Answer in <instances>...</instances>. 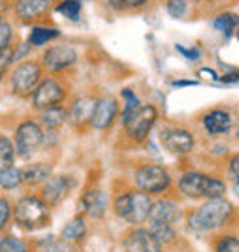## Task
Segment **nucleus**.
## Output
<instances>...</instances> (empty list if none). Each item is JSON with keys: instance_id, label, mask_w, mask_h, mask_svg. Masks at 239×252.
<instances>
[{"instance_id": "a19ab883", "label": "nucleus", "mask_w": 239, "mask_h": 252, "mask_svg": "<svg viewBox=\"0 0 239 252\" xmlns=\"http://www.w3.org/2000/svg\"><path fill=\"white\" fill-rule=\"evenodd\" d=\"M175 87H190V85H197V81H175Z\"/></svg>"}, {"instance_id": "20e7f679", "label": "nucleus", "mask_w": 239, "mask_h": 252, "mask_svg": "<svg viewBox=\"0 0 239 252\" xmlns=\"http://www.w3.org/2000/svg\"><path fill=\"white\" fill-rule=\"evenodd\" d=\"M50 206L41 195L22 197L13 208V219L17 226L26 232H35L50 223Z\"/></svg>"}, {"instance_id": "9b49d317", "label": "nucleus", "mask_w": 239, "mask_h": 252, "mask_svg": "<svg viewBox=\"0 0 239 252\" xmlns=\"http://www.w3.org/2000/svg\"><path fill=\"white\" fill-rule=\"evenodd\" d=\"M78 63V52L70 44H54L42 54V68L54 72H63Z\"/></svg>"}, {"instance_id": "4c0bfd02", "label": "nucleus", "mask_w": 239, "mask_h": 252, "mask_svg": "<svg viewBox=\"0 0 239 252\" xmlns=\"http://www.w3.org/2000/svg\"><path fill=\"white\" fill-rule=\"evenodd\" d=\"M226 175L230 177V181L234 184H238L239 186V153L232 155L230 158H228V164H226Z\"/></svg>"}, {"instance_id": "4468645a", "label": "nucleus", "mask_w": 239, "mask_h": 252, "mask_svg": "<svg viewBox=\"0 0 239 252\" xmlns=\"http://www.w3.org/2000/svg\"><path fill=\"white\" fill-rule=\"evenodd\" d=\"M234 114L228 109H211L203 116V127L210 136H223L232 131Z\"/></svg>"}, {"instance_id": "b1692460", "label": "nucleus", "mask_w": 239, "mask_h": 252, "mask_svg": "<svg viewBox=\"0 0 239 252\" xmlns=\"http://www.w3.org/2000/svg\"><path fill=\"white\" fill-rule=\"evenodd\" d=\"M61 35V32L57 28H50V26H33L31 32H30L28 42L35 48H41L44 44L52 42L54 39Z\"/></svg>"}, {"instance_id": "7ed1b4c3", "label": "nucleus", "mask_w": 239, "mask_h": 252, "mask_svg": "<svg viewBox=\"0 0 239 252\" xmlns=\"http://www.w3.org/2000/svg\"><path fill=\"white\" fill-rule=\"evenodd\" d=\"M153 206V199L151 195L144 193L140 189H127L121 191L120 195L114 199V214L123 219L129 224H142L148 221L149 212Z\"/></svg>"}, {"instance_id": "f8f14e48", "label": "nucleus", "mask_w": 239, "mask_h": 252, "mask_svg": "<svg viewBox=\"0 0 239 252\" xmlns=\"http://www.w3.org/2000/svg\"><path fill=\"white\" fill-rule=\"evenodd\" d=\"M76 186V181L70 175H52L48 181L42 184L41 197L46 201L50 208L61 204L68 197L72 189Z\"/></svg>"}, {"instance_id": "6ab92c4d", "label": "nucleus", "mask_w": 239, "mask_h": 252, "mask_svg": "<svg viewBox=\"0 0 239 252\" xmlns=\"http://www.w3.org/2000/svg\"><path fill=\"white\" fill-rule=\"evenodd\" d=\"M50 9H52V0H17L15 4L17 17L26 22L42 19L44 15L50 13Z\"/></svg>"}, {"instance_id": "a18cd8bd", "label": "nucleus", "mask_w": 239, "mask_h": 252, "mask_svg": "<svg viewBox=\"0 0 239 252\" xmlns=\"http://www.w3.org/2000/svg\"><path fill=\"white\" fill-rule=\"evenodd\" d=\"M0 22H2V15H0Z\"/></svg>"}, {"instance_id": "dca6fc26", "label": "nucleus", "mask_w": 239, "mask_h": 252, "mask_svg": "<svg viewBox=\"0 0 239 252\" xmlns=\"http://www.w3.org/2000/svg\"><path fill=\"white\" fill-rule=\"evenodd\" d=\"M79 204H81V210L85 216L92 217V219H103L107 210H109V197L103 189L94 188L85 191Z\"/></svg>"}, {"instance_id": "a211bd4d", "label": "nucleus", "mask_w": 239, "mask_h": 252, "mask_svg": "<svg viewBox=\"0 0 239 252\" xmlns=\"http://www.w3.org/2000/svg\"><path fill=\"white\" fill-rule=\"evenodd\" d=\"M96 101L98 98H92V96H81V98L74 99V103L68 109V122L72 127H79L90 124L94 109H96Z\"/></svg>"}, {"instance_id": "c03bdc74", "label": "nucleus", "mask_w": 239, "mask_h": 252, "mask_svg": "<svg viewBox=\"0 0 239 252\" xmlns=\"http://www.w3.org/2000/svg\"><path fill=\"white\" fill-rule=\"evenodd\" d=\"M236 37H238V41H239V30H238V32H236Z\"/></svg>"}, {"instance_id": "cd10ccee", "label": "nucleus", "mask_w": 239, "mask_h": 252, "mask_svg": "<svg viewBox=\"0 0 239 252\" xmlns=\"http://www.w3.org/2000/svg\"><path fill=\"white\" fill-rule=\"evenodd\" d=\"M56 11L63 15L64 19L70 21H78L81 15V0H61L56 6Z\"/></svg>"}, {"instance_id": "39448f33", "label": "nucleus", "mask_w": 239, "mask_h": 252, "mask_svg": "<svg viewBox=\"0 0 239 252\" xmlns=\"http://www.w3.org/2000/svg\"><path fill=\"white\" fill-rule=\"evenodd\" d=\"M156 120H158V109L151 103H146L131 112L121 124H123V131L127 136L136 144H142L149 136Z\"/></svg>"}, {"instance_id": "c85d7f7f", "label": "nucleus", "mask_w": 239, "mask_h": 252, "mask_svg": "<svg viewBox=\"0 0 239 252\" xmlns=\"http://www.w3.org/2000/svg\"><path fill=\"white\" fill-rule=\"evenodd\" d=\"M0 251L2 252H30L28 243L15 236H0Z\"/></svg>"}, {"instance_id": "473e14b6", "label": "nucleus", "mask_w": 239, "mask_h": 252, "mask_svg": "<svg viewBox=\"0 0 239 252\" xmlns=\"http://www.w3.org/2000/svg\"><path fill=\"white\" fill-rule=\"evenodd\" d=\"M166 9L173 19H182L188 11V0H168Z\"/></svg>"}, {"instance_id": "49530a36", "label": "nucleus", "mask_w": 239, "mask_h": 252, "mask_svg": "<svg viewBox=\"0 0 239 252\" xmlns=\"http://www.w3.org/2000/svg\"><path fill=\"white\" fill-rule=\"evenodd\" d=\"M0 252H2V251H0Z\"/></svg>"}, {"instance_id": "c9c22d12", "label": "nucleus", "mask_w": 239, "mask_h": 252, "mask_svg": "<svg viewBox=\"0 0 239 252\" xmlns=\"http://www.w3.org/2000/svg\"><path fill=\"white\" fill-rule=\"evenodd\" d=\"M11 63H13V48L11 46L9 48H2L0 50V81L4 79Z\"/></svg>"}, {"instance_id": "7c9ffc66", "label": "nucleus", "mask_w": 239, "mask_h": 252, "mask_svg": "<svg viewBox=\"0 0 239 252\" xmlns=\"http://www.w3.org/2000/svg\"><path fill=\"white\" fill-rule=\"evenodd\" d=\"M107 2L116 11H134L146 6L149 0H107Z\"/></svg>"}, {"instance_id": "72a5a7b5", "label": "nucleus", "mask_w": 239, "mask_h": 252, "mask_svg": "<svg viewBox=\"0 0 239 252\" xmlns=\"http://www.w3.org/2000/svg\"><path fill=\"white\" fill-rule=\"evenodd\" d=\"M215 252H239V238L223 236L215 245Z\"/></svg>"}, {"instance_id": "f3484780", "label": "nucleus", "mask_w": 239, "mask_h": 252, "mask_svg": "<svg viewBox=\"0 0 239 252\" xmlns=\"http://www.w3.org/2000/svg\"><path fill=\"white\" fill-rule=\"evenodd\" d=\"M180 219H182V212H180L175 201H169V199L153 201V206H151V212H149L148 217L149 223H166L175 226Z\"/></svg>"}, {"instance_id": "79ce46f5", "label": "nucleus", "mask_w": 239, "mask_h": 252, "mask_svg": "<svg viewBox=\"0 0 239 252\" xmlns=\"http://www.w3.org/2000/svg\"><path fill=\"white\" fill-rule=\"evenodd\" d=\"M195 2H201V4H208V2H213V0H195Z\"/></svg>"}, {"instance_id": "412c9836", "label": "nucleus", "mask_w": 239, "mask_h": 252, "mask_svg": "<svg viewBox=\"0 0 239 252\" xmlns=\"http://www.w3.org/2000/svg\"><path fill=\"white\" fill-rule=\"evenodd\" d=\"M64 122H68V111L63 105H56L44 109V111H39V124L46 131H57L61 126H64Z\"/></svg>"}, {"instance_id": "e433bc0d", "label": "nucleus", "mask_w": 239, "mask_h": 252, "mask_svg": "<svg viewBox=\"0 0 239 252\" xmlns=\"http://www.w3.org/2000/svg\"><path fill=\"white\" fill-rule=\"evenodd\" d=\"M11 39H13V28L9 22H0V50L9 48L11 46Z\"/></svg>"}, {"instance_id": "6e6552de", "label": "nucleus", "mask_w": 239, "mask_h": 252, "mask_svg": "<svg viewBox=\"0 0 239 252\" xmlns=\"http://www.w3.org/2000/svg\"><path fill=\"white\" fill-rule=\"evenodd\" d=\"M42 77V64L37 61H24L21 63L11 74V91L21 96L28 98L33 94L37 85L41 83Z\"/></svg>"}, {"instance_id": "ddd939ff", "label": "nucleus", "mask_w": 239, "mask_h": 252, "mask_svg": "<svg viewBox=\"0 0 239 252\" xmlns=\"http://www.w3.org/2000/svg\"><path fill=\"white\" fill-rule=\"evenodd\" d=\"M125 252H162V243L149 232V228L136 226L123 238Z\"/></svg>"}, {"instance_id": "2eb2a0df", "label": "nucleus", "mask_w": 239, "mask_h": 252, "mask_svg": "<svg viewBox=\"0 0 239 252\" xmlns=\"http://www.w3.org/2000/svg\"><path fill=\"white\" fill-rule=\"evenodd\" d=\"M118 112H120V105L113 96L98 98L96 109H94V114H92V120H90V126L96 131H105V129H109L114 124Z\"/></svg>"}, {"instance_id": "c756f323", "label": "nucleus", "mask_w": 239, "mask_h": 252, "mask_svg": "<svg viewBox=\"0 0 239 252\" xmlns=\"http://www.w3.org/2000/svg\"><path fill=\"white\" fill-rule=\"evenodd\" d=\"M41 252H72V247L68 241L56 238H46L39 243Z\"/></svg>"}, {"instance_id": "37998d69", "label": "nucleus", "mask_w": 239, "mask_h": 252, "mask_svg": "<svg viewBox=\"0 0 239 252\" xmlns=\"http://www.w3.org/2000/svg\"><path fill=\"white\" fill-rule=\"evenodd\" d=\"M234 189H236V193L239 195V186H238V184H234Z\"/></svg>"}, {"instance_id": "423d86ee", "label": "nucleus", "mask_w": 239, "mask_h": 252, "mask_svg": "<svg viewBox=\"0 0 239 252\" xmlns=\"http://www.w3.org/2000/svg\"><path fill=\"white\" fill-rule=\"evenodd\" d=\"M134 186L148 195H160L171 186V175L160 164H146L134 171Z\"/></svg>"}, {"instance_id": "5701e85b", "label": "nucleus", "mask_w": 239, "mask_h": 252, "mask_svg": "<svg viewBox=\"0 0 239 252\" xmlns=\"http://www.w3.org/2000/svg\"><path fill=\"white\" fill-rule=\"evenodd\" d=\"M213 28L217 30L219 33H223L225 37H232L239 30V15L234 13V11L219 13L213 19Z\"/></svg>"}, {"instance_id": "aec40b11", "label": "nucleus", "mask_w": 239, "mask_h": 252, "mask_svg": "<svg viewBox=\"0 0 239 252\" xmlns=\"http://www.w3.org/2000/svg\"><path fill=\"white\" fill-rule=\"evenodd\" d=\"M22 175V184L26 186H41L52 177V166L46 162H31L28 166H24L21 169Z\"/></svg>"}, {"instance_id": "f257e3e1", "label": "nucleus", "mask_w": 239, "mask_h": 252, "mask_svg": "<svg viewBox=\"0 0 239 252\" xmlns=\"http://www.w3.org/2000/svg\"><path fill=\"white\" fill-rule=\"evenodd\" d=\"M232 216H234V204L230 201H226L225 197L208 199L201 206L193 208L188 214L186 224L195 234H206V232H213L217 230V228H221L223 224H226L230 221Z\"/></svg>"}, {"instance_id": "bb28decb", "label": "nucleus", "mask_w": 239, "mask_h": 252, "mask_svg": "<svg viewBox=\"0 0 239 252\" xmlns=\"http://www.w3.org/2000/svg\"><path fill=\"white\" fill-rule=\"evenodd\" d=\"M22 184V175L21 169L11 166L0 171V186L4 189H17Z\"/></svg>"}, {"instance_id": "58836bf2", "label": "nucleus", "mask_w": 239, "mask_h": 252, "mask_svg": "<svg viewBox=\"0 0 239 252\" xmlns=\"http://www.w3.org/2000/svg\"><path fill=\"white\" fill-rule=\"evenodd\" d=\"M13 48V46H11ZM30 50H31V44L30 42H21V44H17L13 48V61H21L24 57L30 54Z\"/></svg>"}, {"instance_id": "1a4fd4ad", "label": "nucleus", "mask_w": 239, "mask_h": 252, "mask_svg": "<svg viewBox=\"0 0 239 252\" xmlns=\"http://www.w3.org/2000/svg\"><path fill=\"white\" fill-rule=\"evenodd\" d=\"M66 98L63 83L56 77H46L41 79V83L37 85V89L31 94V105L35 111H44L50 107L61 105Z\"/></svg>"}, {"instance_id": "0eeeda50", "label": "nucleus", "mask_w": 239, "mask_h": 252, "mask_svg": "<svg viewBox=\"0 0 239 252\" xmlns=\"http://www.w3.org/2000/svg\"><path fill=\"white\" fill-rule=\"evenodd\" d=\"M15 151L17 155L28 160L33 155L39 151L44 144V131L39 122L33 120H24L22 124H19V127L15 129Z\"/></svg>"}, {"instance_id": "ea45409f", "label": "nucleus", "mask_w": 239, "mask_h": 252, "mask_svg": "<svg viewBox=\"0 0 239 252\" xmlns=\"http://www.w3.org/2000/svg\"><path fill=\"white\" fill-rule=\"evenodd\" d=\"M177 50H179V52H180L186 59H190V61H197L199 57H201V52H199L197 48H184V46H180V44H179V46H177Z\"/></svg>"}, {"instance_id": "4be33fe9", "label": "nucleus", "mask_w": 239, "mask_h": 252, "mask_svg": "<svg viewBox=\"0 0 239 252\" xmlns=\"http://www.w3.org/2000/svg\"><path fill=\"white\" fill-rule=\"evenodd\" d=\"M87 236V223L83 217H74L63 226L61 230V239L68 241V243H78Z\"/></svg>"}, {"instance_id": "9d476101", "label": "nucleus", "mask_w": 239, "mask_h": 252, "mask_svg": "<svg viewBox=\"0 0 239 252\" xmlns=\"http://www.w3.org/2000/svg\"><path fill=\"white\" fill-rule=\"evenodd\" d=\"M162 147L171 155H188L195 147V138L191 131L184 127H166L160 133Z\"/></svg>"}, {"instance_id": "393cba45", "label": "nucleus", "mask_w": 239, "mask_h": 252, "mask_svg": "<svg viewBox=\"0 0 239 252\" xmlns=\"http://www.w3.org/2000/svg\"><path fill=\"white\" fill-rule=\"evenodd\" d=\"M15 157H17L15 144L7 136L0 134V171L6 168H11L15 162Z\"/></svg>"}, {"instance_id": "a878e982", "label": "nucleus", "mask_w": 239, "mask_h": 252, "mask_svg": "<svg viewBox=\"0 0 239 252\" xmlns=\"http://www.w3.org/2000/svg\"><path fill=\"white\" fill-rule=\"evenodd\" d=\"M149 232L155 236L162 245L164 243H171L173 239L177 238V230L173 224H166V223H149Z\"/></svg>"}, {"instance_id": "2f4dec72", "label": "nucleus", "mask_w": 239, "mask_h": 252, "mask_svg": "<svg viewBox=\"0 0 239 252\" xmlns=\"http://www.w3.org/2000/svg\"><path fill=\"white\" fill-rule=\"evenodd\" d=\"M121 96L125 98V105H123V111H121V122H123V120H125L133 111H136L142 103H140V99H138V96H136L131 89H125V91L121 92Z\"/></svg>"}, {"instance_id": "f704fd0d", "label": "nucleus", "mask_w": 239, "mask_h": 252, "mask_svg": "<svg viewBox=\"0 0 239 252\" xmlns=\"http://www.w3.org/2000/svg\"><path fill=\"white\" fill-rule=\"evenodd\" d=\"M13 216V208H11V203L6 197H0V230H4L9 223V219Z\"/></svg>"}, {"instance_id": "f03ea898", "label": "nucleus", "mask_w": 239, "mask_h": 252, "mask_svg": "<svg viewBox=\"0 0 239 252\" xmlns=\"http://www.w3.org/2000/svg\"><path fill=\"white\" fill-rule=\"evenodd\" d=\"M177 188L184 197L190 199H219L225 197L226 182L215 175H208L203 171H184L177 181Z\"/></svg>"}]
</instances>
